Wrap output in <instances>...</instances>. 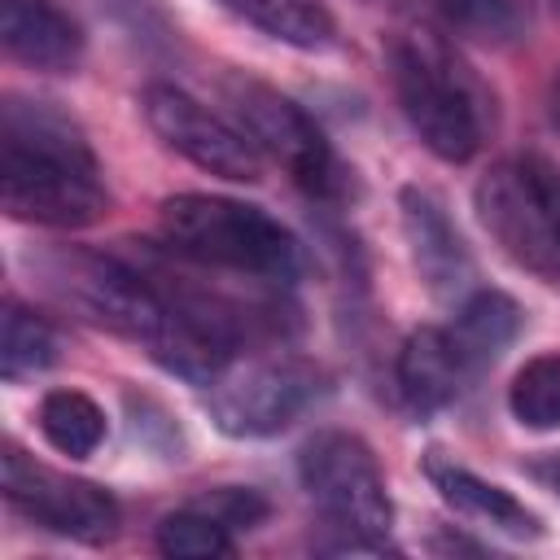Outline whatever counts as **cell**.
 Here are the masks:
<instances>
[{
  "label": "cell",
  "mask_w": 560,
  "mask_h": 560,
  "mask_svg": "<svg viewBox=\"0 0 560 560\" xmlns=\"http://www.w3.org/2000/svg\"><path fill=\"white\" fill-rule=\"evenodd\" d=\"M385 57L394 96L420 144L442 162H468L486 144L490 127V101L472 70L455 57L442 35L416 26L389 35Z\"/></svg>",
  "instance_id": "2"
},
{
  "label": "cell",
  "mask_w": 560,
  "mask_h": 560,
  "mask_svg": "<svg viewBox=\"0 0 560 560\" xmlns=\"http://www.w3.org/2000/svg\"><path fill=\"white\" fill-rule=\"evenodd\" d=\"M214 4L302 52H324L337 44V18L328 0H214Z\"/></svg>",
  "instance_id": "15"
},
{
  "label": "cell",
  "mask_w": 560,
  "mask_h": 560,
  "mask_svg": "<svg viewBox=\"0 0 560 560\" xmlns=\"http://www.w3.org/2000/svg\"><path fill=\"white\" fill-rule=\"evenodd\" d=\"M394 372H398L402 402L411 411H420V416L451 407L459 398L464 381H472L451 328H438V324H420L416 332H407Z\"/></svg>",
  "instance_id": "13"
},
{
  "label": "cell",
  "mask_w": 560,
  "mask_h": 560,
  "mask_svg": "<svg viewBox=\"0 0 560 560\" xmlns=\"http://www.w3.org/2000/svg\"><path fill=\"white\" fill-rule=\"evenodd\" d=\"M420 468H424L429 486L438 490V499H442L451 512H459V516H468V521H477V525H486V529H494V534H503V538H516V542L542 538L538 512H529L512 490H503V486L477 477L472 468L455 464V459L442 455V451H429V455L420 459Z\"/></svg>",
  "instance_id": "11"
},
{
  "label": "cell",
  "mask_w": 560,
  "mask_h": 560,
  "mask_svg": "<svg viewBox=\"0 0 560 560\" xmlns=\"http://www.w3.org/2000/svg\"><path fill=\"white\" fill-rule=\"evenodd\" d=\"M298 477L315 512L328 521V529L341 534L350 551L389 547L394 503L385 490V472L359 433L346 429L315 433L298 455Z\"/></svg>",
  "instance_id": "5"
},
{
  "label": "cell",
  "mask_w": 560,
  "mask_h": 560,
  "mask_svg": "<svg viewBox=\"0 0 560 560\" xmlns=\"http://www.w3.org/2000/svg\"><path fill=\"white\" fill-rule=\"evenodd\" d=\"M442 22L486 48H512L529 31V0H438Z\"/></svg>",
  "instance_id": "17"
},
{
  "label": "cell",
  "mask_w": 560,
  "mask_h": 560,
  "mask_svg": "<svg viewBox=\"0 0 560 560\" xmlns=\"http://www.w3.org/2000/svg\"><path fill=\"white\" fill-rule=\"evenodd\" d=\"M508 411L525 429H560V350L534 354L508 385Z\"/></svg>",
  "instance_id": "19"
},
{
  "label": "cell",
  "mask_w": 560,
  "mask_h": 560,
  "mask_svg": "<svg viewBox=\"0 0 560 560\" xmlns=\"http://www.w3.org/2000/svg\"><path fill=\"white\" fill-rule=\"evenodd\" d=\"M149 131L179 158H188L197 171L232 179V184H254L262 179V153L249 144V136L232 122H223L214 109L192 101L188 92L171 83H149L140 96Z\"/></svg>",
  "instance_id": "9"
},
{
  "label": "cell",
  "mask_w": 560,
  "mask_h": 560,
  "mask_svg": "<svg viewBox=\"0 0 560 560\" xmlns=\"http://www.w3.org/2000/svg\"><path fill=\"white\" fill-rule=\"evenodd\" d=\"M328 394V372L302 354L228 363L206 394V411L228 438H276Z\"/></svg>",
  "instance_id": "6"
},
{
  "label": "cell",
  "mask_w": 560,
  "mask_h": 560,
  "mask_svg": "<svg viewBox=\"0 0 560 560\" xmlns=\"http://www.w3.org/2000/svg\"><path fill=\"white\" fill-rule=\"evenodd\" d=\"M398 219H402L407 258H411L420 284L438 302H464L472 293L477 267H472V254H468L459 228L451 223L446 206L429 188L407 184L398 192Z\"/></svg>",
  "instance_id": "10"
},
{
  "label": "cell",
  "mask_w": 560,
  "mask_h": 560,
  "mask_svg": "<svg viewBox=\"0 0 560 560\" xmlns=\"http://www.w3.org/2000/svg\"><path fill=\"white\" fill-rule=\"evenodd\" d=\"M525 324V311L516 298L499 293V289H472L464 302H459V315L451 324V337L468 363V372H486L521 332Z\"/></svg>",
  "instance_id": "14"
},
{
  "label": "cell",
  "mask_w": 560,
  "mask_h": 560,
  "mask_svg": "<svg viewBox=\"0 0 560 560\" xmlns=\"http://www.w3.org/2000/svg\"><path fill=\"white\" fill-rule=\"evenodd\" d=\"M0 486H4V499L22 516H31L35 525H44L61 538L96 547V542H109L118 534L122 512H118V499L109 490H101L96 481H83V477H70V472H57V468L39 464L18 442H4Z\"/></svg>",
  "instance_id": "8"
},
{
  "label": "cell",
  "mask_w": 560,
  "mask_h": 560,
  "mask_svg": "<svg viewBox=\"0 0 560 560\" xmlns=\"http://www.w3.org/2000/svg\"><path fill=\"white\" fill-rule=\"evenodd\" d=\"M0 201L35 228H92L109 210L101 162L52 101L9 96L0 109Z\"/></svg>",
  "instance_id": "1"
},
{
  "label": "cell",
  "mask_w": 560,
  "mask_h": 560,
  "mask_svg": "<svg viewBox=\"0 0 560 560\" xmlns=\"http://www.w3.org/2000/svg\"><path fill=\"white\" fill-rule=\"evenodd\" d=\"M197 508L214 512L228 529H249V525H258L267 516V499L258 490H249V486H219L206 499H197Z\"/></svg>",
  "instance_id": "21"
},
{
  "label": "cell",
  "mask_w": 560,
  "mask_h": 560,
  "mask_svg": "<svg viewBox=\"0 0 560 560\" xmlns=\"http://www.w3.org/2000/svg\"><path fill=\"white\" fill-rule=\"evenodd\" d=\"M547 114H551V122L560 127V74L551 79V96H547Z\"/></svg>",
  "instance_id": "22"
},
{
  "label": "cell",
  "mask_w": 560,
  "mask_h": 560,
  "mask_svg": "<svg viewBox=\"0 0 560 560\" xmlns=\"http://www.w3.org/2000/svg\"><path fill=\"white\" fill-rule=\"evenodd\" d=\"M551 481H556V490H560V455H556V464H551Z\"/></svg>",
  "instance_id": "23"
},
{
  "label": "cell",
  "mask_w": 560,
  "mask_h": 560,
  "mask_svg": "<svg viewBox=\"0 0 560 560\" xmlns=\"http://www.w3.org/2000/svg\"><path fill=\"white\" fill-rule=\"evenodd\" d=\"M158 219L166 249L197 267H214L267 284H293L302 276L298 236L262 206L214 192H175L162 201Z\"/></svg>",
  "instance_id": "3"
},
{
  "label": "cell",
  "mask_w": 560,
  "mask_h": 560,
  "mask_svg": "<svg viewBox=\"0 0 560 560\" xmlns=\"http://www.w3.org/2000/svg\"><path fill=\"white\" fill-rule=\"evenodd\" d=\"M57 363V332L44 315L26 311L22 302H4V332H0V376L22 381Z\"/></svg>",
  "instance_id": "18"
},
{
  "label": "cell",
  "mask_w": 560,
  "mask_h": 560,
  "mask_svg": "<svg viewBox=\"0 0 560 560\" xmlns=\"http://www.w3.org/2000/svg\"><path fill=\"white\" fill-rule=\"evenodd\" d=\"M39 433L52 451L70 459H88L105 442V411L83 389H48L39 398Z\"/></svg>",
  "instance_id": "16"
},
{
  "label": "cell",
  "mask_w": 560,
  "mask_h": 560,
  "mask_svg": "<svg viewBox=\"0 0 560 560\" xmlns=\"http://www.w3.org/2000/svg\"><path fill=\"white\" fill-rule=\"evenodd\" d=\"M0 44L13 61L48 74H66L83 57L79 22L52 0H0Z\"/></svg>",
  "instance_id": "12"
},
{
  "label": "cell",
  "mask_w": 560,
  "mask_h": 560,
  "mask_svg": "<svg viewBox=\"0 0 560 560\" xmlns=\"http://www.w3.org/2000/svg\"><path fill=\"white\" fill-rule=\"evenodd\" d=\"M158 551L171 560H219L232 556V529L192 503L158 521Z\"/></svg>",
  "instance_id": "20"
},
{
  "label": "cell",
  "mask_w": 560,
  "mask_h": 560,
  "mask_svg": "<svg viewBox=\"0 0 560 560\" xmlns=\"http://www.w3.org/2000/svg\"><path fill=\"white\" fill-rule=\"evenodd\" d=\"M556 4H560V0H556Z\"/></svg>",
  "instance_id": "24"
},
{
  "label": "cell",
  "mask_w": 560,
  "mask_h": 560,
  "mask_svg": "<svg viewBox=\"0 0 560 560\" xmlns=\"http://www.w3.org/2000/svg\"><path fill=\"white\" fill-rule=\"evenodd\" d=\"M472 210L516 267L560 284V166L551 158L521 153L494 162L472 188Z\"/></svg>",
  "instance_id": "4"
},
{
  "label": "cell",
  "mask_w": 560,
  "mask_h": 560,
  "mask_svg": "<svg viewBox=\"0 0 560 560\" xmlns=\"http://www.w3.org/2000/svg\"><path fill=\"white\" fill-rule=\"evenodd\" d=\"M228 105L236 114V127L249 136V144L271 158L276 166L289 171L298 188L311 197H341L350 184V171L337 162L332 144L315 127V118L271 83H258L249 74H228L223 79Z\"/></svg>",
  "instance_id": "7"
}]
</instances>
